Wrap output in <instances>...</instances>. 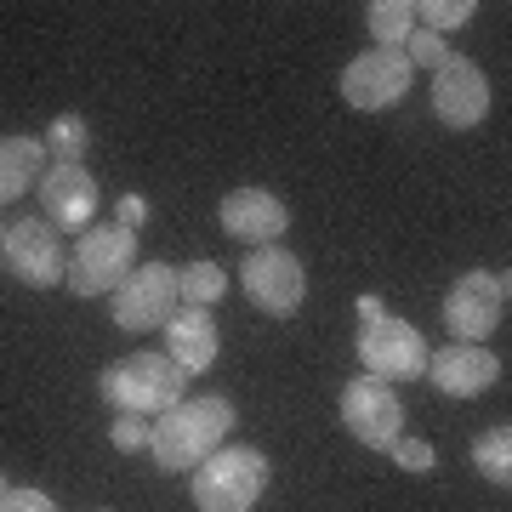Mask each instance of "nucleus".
I'll use <instances>...</instances> for the list:
<instances>
[{
	"instance_id": "nucleus-1",
	"label": "nucleus",
	"mask_w": 512,
	"mask_h": 512,
	"mask_svg": "<svg viewBox=\"0 0 512 512\" xmlns=\"http://www.w3.org/2000/svg\"><path fill=\"white\" fill-rule=\"evenodd\" d=\"M234 421L239 410L228 393H194V399L171 404L165 416L148 421V456H154L160 473H194L211 450L228 444Z\"/></svg>"
},
{
	"instance_id": "nucleus-2",
	"label": "nucleus",
	"mask_w": 512,
	"mask_h": 512,
	"mask_svg": "<svg viewBox=\"0 0 512 512\" xmlns=\"http://www.w3.org/2000/svg\"><path fill=\"white\" fill-rule=\"evenodd\" d=\"M97 393L114 416H165L171 404L188 399V376L165 353H126L97 376Z\"/></svg>"
},
{
	"instance_id": "nucleus-3",
	"label": "nucleus",
	"mask_w": 512,
	"mask_h": 512,
	"mask_svg": "<svg viewBox=\"0 0 512 512\" xmlns=\"http://www.w3.org/2000/svg\"><path fill=\"white\" fill-rule=\"evenodd\" d=\"M268 490V456L256 444H222L188 473V495L200 512H251Z\"/></svg>"
},
{
	"instance_id": "nucleus-4",
	"label": "nucleus",
	"mask_w": 512,
	"mask_h": 512,
	"mask_svg": "<svg viewBox=\"0 0 512 512\" xmlns=\"http://www.w3.org/2000/svg\"><path fill=\"white\" fill-rule=\"evenodd\" d=\"M137 268V234L120 228V222H92L86 234L74 239L69 251V274H63V291L92 302V296H114Z\"/></svg>"
},
{
	"instance_id": "nucleus-5",
	"label": "nucleus",
	"mask_w": 512,
	"mask_h": 512,
	"mask_svg": "<svg viewBox=\"0 0 512 512\" xmlns=\"http://www.w3.org/2000/svg\"><path fill=\"white\" fill-rule=\"evenodd\" d=\"M239 291H245V302H251L256 313L291 319V313H302V302H308V268H302V256L285 251V245H256V251H245V262H239Z\"/></svg>"
},
{
	"instance_id": "nucleus-6",
	"label": "nucleus",
	"mask_w": 512,
	"mask_h": 512,
	"mask_svg": "<svg viewBox=\"0 0 512 512\" xmlns=\"http://www.w3.org/2000/svg\"><path fill=\"white\" fill-rule=\"evenodd\" d=\"M512 302V279L507 274H490V268H467V274L444 291V325L456 342H484L501 313Z\"/></svg>"
},
{
	"instance_id": "nucleus-7",
	"label": "nucleus",
	"mask_w": 512,
	"mask_h": 512,
	"mask_svg": "<svg viewBox=\"0 0 512 512\" xmlns=\"http://www.w3.org/2000/svg\"><path fill=\"white\" fill-rule=\"evenodd\" d=\"M6 268L29 291H52L69 274V245H63V234L40 211L35 217H18V222H6Z\"/></svg>"
},
{
	"instance_id": "nucleus-8",
	"label": "nucleus",
	"mask_w": 512,
	"mask_h": 512,
	"mask_svg": "<svg viewBox=\"0 0 512 512\" xmlns=\"http://www.w3.org/2000/svg\"><path fill=\"white\" fill-rule=\"evenodd\" d=\"M342 427H348V439H359L365 450H393L404 439V404L399 393L376 376H353L342 387Z\"/></svg>"
},
{
	"instance_id": "nucleus-9",
	"label": "nucleus",
	"mask_w": 512,
	"mask_h": 512,
	"mask_svg": "<svg viewBox=\"0 0 512 512\" xmlns=\"http://www.w3.org/2000/svg\"><path fill=\"white\" fill-rule=\"evenodd\" d=\"M427 336H421L410 319H393V313H382L376 325L359 330V359H365V376H376V382H410V376H421L427 370Z\"/></svg>"
},
{
	"instance_id": "nucleus-10",
	"label": "nucleus",
	"mask_w": 512,
	"mask_h": 512,
	"mask_svg": "<svg viewBox=\"0 0 512 512\" xmlns=\"http://www.w3.org/2000/svg\"><path fill=\"white\" fill-rule=\"evenodd\" d=\"M109 308H114V325L120 330H165V319L183 308V296H177V268H171V262H143V268H131V279L109 296Z\"/></svg>"
},
{
	"instance_id": "nucleus-11",
	"label": "nucleus",
	"mask_w": 512,
	"mask_h": 512,
	"mask_svg": "<svg viewBox=\"0 0 512 512\" xmlns=\"http://www.w3.org/2000/svg\"><path fill=\"white\" fill-rule=\"evenodd\" d=\"M410 80H416L410 57L370 46V52H359L348 69H342V103L359 109V114H382V109H393V103L410 92Z\"/></svg>"
},
{
	"instance_id": "nucleus-12",
	"label": "nucleus",
	"mask_w": 512,
	"mask_h": 512,
	"mask_svg": "<svg viewBox=\"0 0 512 512\" xmlns=\"http://www.w3.org/2000/svg\"><path fill=\"white\" fill-rule=\"evenodd\" d=\"M433 114H439L450 131H473L490 120V80L473 57H456L444 69H433Z\"/></svg>"
},
{
	"instance_id": "nucleus-13",
	"label": "nucleus",
	"mask_w": 512,
	"mask_h": 512,
	"mask_svg": "<svg viewBox=\"0 0 512 512\" xmlns=\"http://www.w3.org/2000/svg\"><path fill=\"white\" fill-rule=\"evenodd\" d=\"M97 177L86 165H46V177H40V217L52 222L57 234H86L97 222Z\"/></svg>"
},
{
	"instance_id": "nucleus-14",
	"label": "nucleus",
	"mask_w": 512,
	"mask_h": 512,
	"mask_svg": "<svg viewBox=\"0 0 512 512\" xmlns=\"http://www.w3.org/2000/svg\"><path fill=\"white\" fill-rule=\"evenodd\" d=\"M421 376L439 387L444 399H478V393H490L495 387L501 359H495L484 342H450V348L427 353V370H421Z\"/></svg>"
},
{
	"instance_id": "nucleus-15",
	"label": "nucleus",
	"mask_w": 512,
	"mask_h": 512,
	"mask_svg": "<svg viewBox=\"0 0 512 512\" xmlns=\"http://www.w3.org/2000/svg\"><path fill=\"white\" fill-rule=\"evenodd\" d=\"M222 234L228 239H245V245H279L285 228H291V205L279 200L274 188H234L228 200H222Z\"/></svg>"
},
{
	"instance_id": "nucleus-16",
	"label": "nucleus",
	"mask_w": 512,
	"mask_h": 512,
	"mask_svg": "<svg viewBox=\"0 0 512 512\" xmlns=\"http://www.w3.org/2000/svg\"><path fill=\"white\" fill-rule=\"evenodd\" d=\"M165 359L183 370V376H205V370L217 365L222 353V336H217V319L211 308H177L165 319Z\"/></svg>"
},
{
	"instance_id": "nucleus-17",
	"label": "nucleus",
	"mask_w": 512,
	"mask_h": 512,
	"mask_svg": "<svg viewBox=\"0 0 512 512\" xmlns=\"http://www.w3.org/2000/svg\"><path fill=\"white\" fill-rule=\"evenodd\" d=\"M40 177H46V143L29 131L0 137V205L23 200L29 188H40Z\"/></svg>"
},
{
	"instance_id": "nucleus-18",
	"label": "nucleus",
	"mask_w": 512,
	"mask_h": 512,
	"mask_svg": "<svg viewBox=\"0 0 512 512\" xmlns=\"http://www.w3.org/2000/svg\"><path fill=\"white\" fill-rule=\"evenodd\" d=\"M473 467H478L484 484H495V490L512 484V427L507 421H495V427H484L473 439Z\"/></svg>"
},
{
	"instance_id": "nucleus-19",
	"label": "nucleus",
	"mask_w": 512,
	"mask_h": 512,
	"mask_svg": "<svg viewBox=\"0 0 512 512\" xmlns=\"http://www.w3.org/2000/svg\"><path fill=\"white\" fill-rule=\"evenodd\" d=\"M365 23H370V40L382 52H404V40L416 29V12H410V0H370Z\"/></svg>"
},
{
	"instance_id": "nucleus-20",
	"label": "nucleus",
	"mask_w": 512,
	"mask_h": 512,
	"mask_svg": "<svg viewBox=\"0 0 512 512\" xmlns=\"http://www.w3.org/2000/svg\"><path fill=\"white\" fill-rule=\"evenodd\" d=\"M40 143H46V160L52 165H80V154L92 148V126H86V114H57Z\"/></svg>"
},
{
	"instance_id": "nucleus-21",
	"label": "nucleus",
	"mask_w": 512,
	"mask_h": 512,
	"mask_svg": "<svg viewBox=\"0 0 512 512\" xmlns=\"http://www.w3.org/2000/svg\"><path fill=\"white\" fill-rule=\"evenodd\" d=\"M177 296H183V308H211V302H222L228 296V274H222L217 262H188V268H177Z\"/></svg>"
},
{
	"instance_id": "nucleus-22",
	"label": "nucleus",
	"mask_w": 512,
	"mask_h": 512,
	"mask_svg": "<svg viewBox=\"0 0 512 512\" xmlns=\"http://www.w3.org/2000/svg\"><path fill=\"white\" fill-rule=\"evenodd\" d=\"M416 12V29H427V35H450V29H467L478 12V0H416L410 6Z\"/></svg>"
},
{
	"instance_id": "nucleus-23",
	"label": "nucleus",
	"mask_w": 512,
	"mask_h": 512,
	"mask_svg": "<svg viewBox=\"0 0 512 512\" xmlns=\"http://www.w3.org/2000/svg\"><path fill=\"white\" fill-rule=\"evenodd\" d=\"M404 57H410V69H444L450 63V46H444L439 35H427V29H410V40H404Z\"/></svg>"
},
{
	"instance_id": "nucleus-24",
	"label": "nucleus",
	"mask_w": 512,
	"mask_h": 512,
	"mask_svg": "<svg viewBox=\"0 0 512 512\" xmlns=\"http://www.w3.org/2000/svg\"><path fill=\"white\" fill-rule=\"evenodd\" d=\"M109 444L120 450V456H137V450H148V421H143V416H114V421H109Z\"/></svg>"
},
{
	"instance_id": "nucleus-25",
	"label": "nucleus",
	"mask_w": 512,
	"mask_h": 512,
	"mask_svg": "<svg viewBox=\"0 0 512 512\" xmlns=\"http://www.w3.org/2000/svg\"><path fill=\"white\" fill-rule=\"evenodd\" d=\"M387 456L399 461L404 473H433V461H439V450H433L427 439H399L393 450H387Z\"/></svg>"
},
{
	"instance_id": "nucleus-26",
	"label": "nucleus",
	"mask_w": 512,
	"mask_h": 512,
	"mask_svg": "<svg viewBox=\"0 0 512 512\" xmlns=\"http://www.w3.org/2000/svg\"><path fill=\"white\" fill-rule=\"evenodd\" d=\"M0 512H63L46 490H35V484H18V490L0 495Z\"/></svg>"
},
{
	"instance_id": "nucleus-27",
	"label": "nucleus",
	"mask_w": 512,
	"mask_h": 512,
	"mask_svg": "<svg viewBox=\"0 0 512 512\" xmlns=\"http://www.w3.org/2000/svg\"><path fill=\"white\" fill-rule=\"evenodd\" d=\"M114 222H120V228H131V234H137V228H143V222H148V200H143V194H126V200H120V217H114Z\"/></svg>"
},
{
	"instance_id": "nucleus-28",
	"label": "nucleus",
	"mask_w": 512,
	"mask_h": 512,
	"mask_svg": "<svg viewBox=\"0 0 512 512\" xmlns=\"http://www.w3.org/2000/svg\"><path fill=\"white\" fill-rule=\"evenodd\" d=\"M382 302H376V296H359V325H376V319H382Z\"/></svg>"
},
{
	"instance_id": "nucleus-29",
	"label": "nucleus",
	"mask_w": 512,
	"mask_h": 512,
	"mask_svg": "<svg viewBox=\"0 0 512 512\" xmlns=\"http://www.w3.org/2000/svg\"><path fill=\"white\" fill-rule=\"evenodd\" d=\"M0 262H6V222H0Z\"/></svg>"
},
{
	"instance_id": "nucleus-30",
	"label": "nucleus",
	"mask_w": 512,
	"mask_h": 512,
	"mask_svg": "<svg viewBox=\"0 0 512 512\" xmlns=\"http://www.w3.org/2000/svg\"><path fill=\"white\" fill-rule=\"evenodd\" d=\"M0 495H6V473H0Z\"/></svg>"
},
{
	"instance_id": "nucleus-31",
	"label": "nucleus",
	"mask_w": 512,
	"mask_h": 512,
	"mask_svg": "<svg viewBox=\"0 0 512 512\" xmlns=\"http://www.w3.org/2000/svg\"><path fill=\"white\" fill-rule=\"evenodd\" d=\"M97 512H114V507H97Z\"/></svg>"
}]
</instances>
